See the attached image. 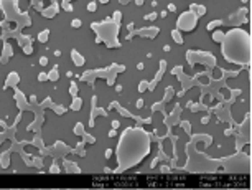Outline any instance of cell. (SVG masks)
<instances>
[{"mask_svg": "<svg viewBox=\"0 0 252 190\" xmlns=\"http://www.w3.org/2000/svg\"><path fill=\"white\" fill-rule=\"evenodd\" d=\"M251 40H249V35L244 33L241 30H232L231 33L226 35V41H224V46H222V52H224V56L229 60V61H236V63H247L244 60V53L251 56Z\"/></svg>", "mask_w": 252, "mask_h": 190, "instance_id": "cell-1", "label": "cell"}, {"mask_svg": "<svg viewBox=\"0 0 252 190\" xmlns=\"http://www.w3.org/2000/svg\"><path fill=\"white\" fill-rule=\"evenodd\" d=\"M196 20H198V17L195 15L193 12H186V13H183V15L180 17L178 26H180L181 30L191 31V30H195V26H196Z\"/></svg>", "mask_w": 252, "mask_h": 190, "instance_id": "cell-2", "label": "cell"}, {"mask_svg": "<svg viewBox=\"0 0 252 190\" xmlns=\"http://www.w3.org/2000/svg\"><path fill=\"white\" fill-rule=\"evenodd\" d=\"M81 104H82V101H81L79 98H76V96H74V99H73V104H71V109H74V111H79V109H81Z\"/></svg>", "mask_w": 252, "mask_h": 190, "instance_id": "cell-3", "label": "cell"}, {"mask_svg": "<svg viewBox=\"0 0 252 190\" xmlns=\"http://www.w3.org/2000/svg\"><path fill=\"white\" fill-rule=\"evenodd\" d=\"M48 36H50V30H45V31H41V33H40L38 40H40L41 43H45V41L48 40Z\"/></svg>", "mask_w": 252, "mask_h": 190, "instance_id": "cell-4", "label": "cell"}, {"mask_svg": "<svg viewBox=\"0 0 252 190\" xmlns=\"http://www.w3.org/2000/svg\"><path fill=\"white\" fill-rule=\"evenodd\" d=\"M172 35H173V40L177 41V43H180V45H181V43H183L181 33H180V31H177V30H175V31H173V33H172Z\"/></svg>", "mask_w": 252, "mask_h": 190, "instance_id": "cell-5", "label": "cell"}, {"mask_svg": "<svg viewBox=\"0 0 252 190\" xmlns=\"http://www.w3.org/2000/svg\"><path fill=\"white\" fill-rule=\"evenodd\" d=\"M219 25H222V22L221 20H214V22H211V23L208 25V30H214V28L219 26Z\"/></svg>", "mask_w": 252, "mask_h": 190, "instance_id": "cell-6", "label": "cell"}, {"mask_svg": "<svg viewBox=\"0 0 252 190\" xmlns=\"http://www.w3.org/2000/svg\"><path fill=\"white\" fill-rule=\"evenodd\" d=\"M71 56H73V58L76 60V63H78V66H81V65H82V58H81L79 55H76V52H74V50L71 52Z\"/></svg>", "mask_w": 252, "mask_h": 190, "instance_id": "cell-7", "label": "cell"}, {"mask_svg": "<svg viewBox=\"0 0 252 190\" xmlns=\"http://www.w3.org/2000/svg\"><path fill=\"white\" fill-rule=\"evenodd\" d=\"M69 94L74 98L76 94H78V86H76V83H71V86H69Z\"/></svg>", "mask_w": 252, "mask_h": 190, "instance_id": "cell-8", "label": "cell"}, {"mask_svg": "<svg viewBox=\"0 0 252 190\" xmlns=\"http://www.w3.org/2000/svg\"><path fill=\"white\" fill-rule=\"evenodd\" d=\"M96 8H97V3H96V2H91V3L87 5V12H96Z\"/></svg>", "mask_w": 252, "mask_h": 190, "instance_id": "cell-9", "label": "cell"}, {"mask_svg": "<svg viewBox=\"0 0 252 190\" xmlns=\"http://www.w3.org/2000/svg\"><path fill=\"white\" fill-rule=\"evenodd\" d=\"M71 26H73V28H79V26H81V20H79V18H74V20L71 22Z\"/></svg>", "mask_w": 252, "mask_h": 190, "instance_id": "cell-10", "label": "cell"}, {"mask_svg": "<svg viewBox=\"0 0 252 190\" xmlns=\"http://www.w3.org/2000/svg\"><path fill=\"white\" fill-rule=\"evenodd\" d=\"M213 40H214V41H221L222 40V33H217V31H216V33H213Z\"/></svg>", "mask_w": 252, "mask_h": 190, "instance_id": "cell-11", "label": "cell"}, {"mask_svg": "<svg viewBox=\"0 0 252 190\" xmlns=\"http://www.w3.org/2000/svg\"><path fill=\"white\" fill-rule=\"evenodd\" d=\"M40 65H41V66H46V65H48V58H46V56H41L40 58Z\"/></svg>", "mask_w": 252, "mask_h": 190, "instance_id": "cell-12", "label": "cell"}, {"mask_svg": "<svg viewBox=\"0 0 252 190\" xmlns=\"http://www.w3.org/2000/svg\"><path fill=\"white\" fill-rule=\"evenodd\" d=\"M48 78H50V79H53V81H55V79H58V73H56V70H53V71H51V74Z\"/></svg>", "mask_w": 252, "mask_h": 190, "instance_id": "cell-13", "label": "cell"}, {"mask_svg": "<svg viewBox=\"0 0 252 190\" xmlns=\"http://www.w3.org/2000/svg\"><path fill=\"white\" fill-rule=\"evenodd\" d=\"M38 79H40V81H46V79H48V74H45V73H40V74H38Z\"/></svg>", "mask_w": 252, "mask_h": 190, "instance_id": "cell-14", "label": "cell"}, {"mask_svg": "<svg viewBox=\"0 0 252 190\" xmlns=\"http://www.w3.org/2000/svg\"><path fill=\"white\" fill-rule=\"evenodd\" d=\"M112 157V149H107L106 150V159H111Z\"/></svg>", "mask_w": 252, "mask_h": 190, "instance_id": "cell-15", "label": "cell"}, {"mask_svg": "<svg viewBox=\"0 0 252 190\" xmlns=\"http://www.w3.org/2000/svg\"><path fill=\"white\" fill-rule=\"evenodd\" d=\"M168 10H170V12H177V7H175V3H170V5H168Z\"/></svg>", "mask_w": 252, "mask_h": 190, "instance_id": "cell-16", "label": "cell"}, {"mask_svg": "<svg viewBox=\"0 0 252 190\" xmlns=\"http://www.w3.org/2000/svg\"><path fill=\"white\" fill-rule=\"evenodd\" d=\"M31 46H25V55H31Z\"/></svg>", "mask_w": 252, "mask_h": 190, "instance_id": "cell-17", "label": "cell"}, {"mask_svg": "<svg viewBox=\"0 0 252 190\" xmlns=\"http://www.w3.org/2000/svg\"><path fill=\"white\" fill-rule=\"evenodd\" d=\"M116 134H117V132H116V129L112 127L111 131H109V137H114V136H116Z\"/></svg>", "mask_w": 252, "mask_h": 190, "instance_id": "cell-18", "label": "cell"}, {"mask_svg": "<svg viewBox=\"0 0 252 190\" xmlns=\"http://www.w3.org/2000/svg\"><path fill=\"white\" fill-rule=\"evenodd\" d=\"M81 129H82V126H81V124H78V126H76V134H81V132H82Z\"/></svg>", "mask_w": 252, "mask_h": 190, "instance_id": "cell-19", "label": "cell"}, {"mask_svg": "<svg viewBox=\"0 0 252 190\" xmlns=\"http://www.w3.org/2000/svg\"><path fill=\"white\" fill-rule=\"evenodd\" d=\"M147 18H148V20H153V18H156V13H150V15H147Z\"/></svg>", "mask_w": 252, "mask_h": 190, "instance_id": "cell-20", "label": "cell"}, {"mask_svg": "<svg viewBox=\"0 0 252 190\" xmlns=\"http://www.w3.org/2000/svg\"><path fill=\"white\" fill-rule=\"evenodd\" d=\"M112 127H114V129L119 127V121H112Z\"/></svg>", "mask_w": 252, "mask_h": 190, "instance_id": "cell-21", "label": "cell"}, {"mask_svg": "<svg viewBox=\"0 0 252 190\" xmlns=\"http://www.w3.org/2000/svg\"><path fill=\"white\" fill-rule=\"evenodd\" d=\"M142 106H143V101H142V99H138V101H137V108H142Z\"/></svg>", "mask_w": 252, "mask_h": 190, "instance_id": "cell-22", "label": "cell"}, {"mask_svg": "<svg viewBox=\"0 0 252 190\" xmlns=\"http://www.w3.org/2000/svg\"><path fill=\"white\" fill-rule=\"evenodd\" d=\"M143 3V0H135V5H142Z\"/></svg>", "mask_w": 252, "mask_h": 190, "instance_id": "cell-23", "label": "cell"}, {"mask_svg": "<svg viewBox=\"0 0 252 190\" xmlns=\"http://www.w3.org/2000/svg\"><path fill=\"white\" fill-rule=\"evenodd\" d=\"M99 2H101V3H107V2H109V0H99Z\"/></svg>", "mask_w": 252, "mask_h": 190, "instance_id": "cell-24", "label": "cell"}, {"mask_svg": "<svg viewBox=\"0 0 252 190\" xmlns=\"http://www.w3.org/2000/svg\"><path fill=\"white\" fill-rule=\"evenodd\" d=\"M127 2H129V0H120V3H127Z\"/></svg>", "mask_w": 252, "mask_h": 190, "instance_id": "cell-25", "label": "cell"}, {"mask_svg": "<svg viewBox=\"0 0 252 190\" xmlns=\"http://www.w3.org/2000/svg\"><path fill=\"white\" fill-rule=\"evenodd\" d=\"M242 2H247V0H242Z\"/></svg>", "mask_w": 252, "mask_h": 190, "instance_id": "cell-26", "label": "cell"}]
</instances>
